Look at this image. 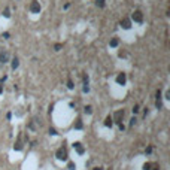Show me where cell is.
Wrapping results in <instances>:
<instances>
[{"mask_svg": "<svg viewBox=\"0 0 170 170\" xmlns=\"http://www.w3.org/2000/svg\"><path fill=\"white\" fill-rule=\"evenodd\" d=\"M69 169H70V170H75V169H76L75 163H69Z\"/></svg>", "mask_w": 170, "mask_h": 170, "instance_id": "d6986e66", "label": "cell"}, {"mask_svg": "<svg viewBox=\"0 0 170 170\" xmlns=\"http://www.w3.org/2000/svg\"><path fill=\"white\" fill-rule=\"evenodd\" d=\"M54 48H55V51H60V49H61V45H60V43H57Z\"/></svg>", "mask_w": 170, "mask_h": 170, "instance_id": "603a6c76", "label": "cell"}, {"mask_svg": "<svg viewBox=\"0 0 170 170\" xmlns=\"http://www.w3.org/2000/svg\"><path fill=\"white\" fill-rule=\"evenodd\" d=\"M67 87L72 89V88H73V82H72V81H69V82H67Z\"/></svg>", "mask_w": 170, "mask_h": 170, "instance_id": "7402d4cb", "label": "cell"}, {"mask_svg": "<svg viewBox=\"0 0 170 170\" xmlns=\"http://www.w3.org/2000/svg\"><path fill=\"white\" fill-rule=\"evenodd\" d=\"M116 82H118L119 85H124L125 82H127V76H125V73H119L118 76H116Z\"/></svg>", "mask_w": 170, "mask_h": 170, "instance_id": "5b68a950", "label": "cell"}, {"mask_svg": "<svg viewBox=\"0 0 170 170\" xmlns=\"http://www.w3.org/2000/svg\"><path fill=\"white\" fill-rule=\"evenodd\" d=\"M7 60H9V54L6 51L0 52V63H7Z\"/></svg>", "mask_w": 170, "mask_h": 170, "instance_id": "9c48e42d", "label": "cell"}, {"mask_svg": "<svg viewBox=\"0 0 170 170\" xmlns=\"http://www.w3.org/2000/svg\"><path fill=\"white\" fill-rule=\"evenodd\" d=\"M112 119H113L116 124H122V119H124V111H116L115 115L112 116Z\"/></svg>", "mask_w": 170, "mask_h": 170, "instance_id": "7a4b0ae2", "label": "cell"}, {"mask_svg": "<svg viewBox=\"0 0 170 170\" xmlns=\"http://www.w3.org/2000/svg\"><path fill=\"white\" fill-rule=\"evenodd\" d=\"M121 27H122V29H125V30H128L130 27H131V21L128 20V18H124V20L121 21Z\"/></svg>", "mask_w": 170, "mask_h": 170, "instance_id": "8992f818", "label": "cell"}, {"mask_svg": "<svg viewBox=\"0 0 170 170\" xmlns=\"http://www.w3.org/2000/svg\"><path fill=\"white\" fill-rule=\"evenodd\" d=\"M2 93H3V85L0 84V94H2Z\"/></svg>", "mask_w": 170, "mask_h": 170, "instance_id": "4316f807", "label": "cell"}, {"mask_svg": "<svg viewBox=\"0 0 170 170\" xmlns=\"http://www.w3.org/2000/svg\"><path fill=\"white\" fill-rule=\"evenodd\" d=\"M14 149H15V151H21V149H22V137H21V136L18 137V140L15 142V145H14Z\"/></svg>", "mask_w": 170, "mask_h": 170, "instance_id": "52a82bcc", "label": "cell"}, {"mask_svg": "<svg viewBox=\"0 0 170 170\" xmlns=\"http://www.w3.org/2000/svg\"><path fill=\"white\" fill-rule=\"evenodd\" d=\"M55 155H57V158L58 160H61V161H66L67 160V149L66 148H58L57 149V152H55Z\"/></svg>", "mask_w": 170, "mask_h": 170, "instance_id": "6da1fadb", "label": "cell"}, {"mask_svg": "<svg viewBox=\"0 0 170 170\" xmlns=\"http://www.w3.org/2000/svg\"><path fill=\"white\" fill-rule=\"evenodd\" d=\"M85 113L91 115V113H93V107H91V106H85Z\"/></svg>", "mask_w": 170, "mask_h": 170, "instance_id": "5bb4252c", "label": "cell"}, {"mask_svg": "<svg viewBox=\"0 0 170 170\" xmlns=\"http://www.w3.org/2000/svg\"><path fill=\"white\" fill-rule=\"evenodd\" d=\"M75 128H82V121H81V119H76V122H75Z\"/></svg>", "mask_w": 170, "mask_h": 170, "instance_id": "4fadbf2b", "label": "cell"}, {"mask_svg": "<svg viewBox=\"0 0 170 170\" xmlns=\"http://www.w3.org/2000/svg\"><path fill=\"white\" fill-rule=\"evenodd\" d=\"M154 170H160V167H158V164H154Z\"/></svg>", "mask_w": 170, "mask_h": 170, "instance_id": "484cf974", "label": "cell"}, {"mask_svg": "<svg viewBox=\"0 0 170 170\" xmlns=\"http://www.w3.org/2000/svg\"><path fill=\"white\" fill-rule=\"evenodd\" d=\"M30 12L31 14H39L40 12V5H39L37 0H33L30 3Z\"/></svg>", "mask_w": 170, "mask_h": 170, "instance_id": "3957f363", "label": "cell"}, {"mask_svg": "<svg viewBox=\"0 0 170 170\" xmlns=\"http://www.w3.org/2000/svg\"><path fill=\"white\" fill-rule=\"evenodd\" d=\"M94 170H103V169H102V167H96Z\"/></svg>", "mask_w": 170, "mask_h": 170, "instance_id": "83f0119b", "label": "cell"}, {"mask_svg": "<svg viewBox=\"0 0 170 170\" xmlns=\"http://www.w3.org/2000/svg\"><path fill=\"white\" fill-rule=\"evenodd\" d=\"M18 66H20V60H18V58H14V60H12V69L15 70Z\"/></svg>", "mask_w": 170, "mask_h": 170, "instance_id": "7c38bea8", "label": "cell"}, {"mask_svg": "<svg viewBox=\"0 0 170 170\" xmlns=\"http://www.w3.org/2000/svg\"><path fill=\"white\" fill-rule=\"evenodd\" d=\"M118 43H119V40H118V37H113L111 42H109V45H111V46L112 48H115V46H118Z\"/></svg>", "mask_w": 170, "mask_h": 170, "instance_id": "8fae6325", "label": "cell"}, {"mask_svg": "<svg viewBox=\"0 0 170 170\" xmlns=\"http://www.w3.org/2000/svg\"><path fill=\"white\" fill-rule=\"evenodd\" d=\"M3 37L5 39H9V33H3Z\"/></svg>", "mask_w": 170, "mask_h": 170, "instance_id": "cb8c5ba5", "label": "cell"}, {"mask_svg": "<svg viewBox=\"0 0 170 170\" xmlns=\"http://www.w3.org/2000/svg\"><path fill=\"white\" fill-rule=\"evenodd\" d=\"M134 124H136V118H133V119H131V122H130V125H134Z\"/></svg>", "mask_w": 170, "mask_h": 170, "instance_id": "d4e9b609", "label": "cell"}, {"mask_svg": "<svg viewBox=\"0 0 170 170\" xmlns=\"http://www.w3.org/2000/svg\"><path fill=\"white\" fill-rule=\"evenodd\" d=\"M104 125H106V127H112V125H113V119H112V116H106V119H104Z\"/></svg>", "mask_w": 170, "mask_h": 170, "instance_id": "30bf717a", "label": "cell"}, {"mask_svg": "<svg viewBox=\"0 0 170 170\" xmlns=\"http://www.w3.org/2000/svg\"><path fill=\"white\" fill-rule=\"evenodd\" d=\"M137 112H139V106L136 104V106H134V107H133V113H137Z\"/></svg>", "mask_w": 170, "mask_h": 170, "instance_id": "44dd1931", "label": "cell"}, {"mask_svg": "<svg viewBox=\"0 0 170 170\" xmlns=\"http://www.w3.org/2000/svg\"><path fill=\"white\" fill-rule=\"evenodd\" d=\"M151 167H152L151 163H145V164H143V170H151Z\"/></svg>", "mask_w": 170, "mask_h": 170, "instance_id": "2e32d148", "label": "cell"}, {"mask_svg": "<svg viewBox=\"0 0 170 170\" xmlns=\"http://www.w3.org/2000/svg\"><path fill=\"white\" fill-rule=\"evenodd\" d=\"M157 107H158V109H161V107H163V103H161V98H157Z\"/></svg>", "mask_w": 170, "mask_h": 170, "instance_id": "e0dca14e", "label": "cell"}, {"mask_svg": "<svg viewBox=\"0 0 170 170\" xmlns=\"http://www.w3.org/2000/svg\"><path fill=\"white\" fill-rule=\"evenodd\" d=\"M131 20H133L134 22H142V21H143V14H142V11H134L133 15H131Z\"/></svg>", "mask_w": 170, "mask_h": 170, "instance_id": "277c9868", "label": "cell"}, {"mask_svg": "<svg viewBox=\"0 0 170 170\" xmlns=\"http://www.w3.org/2000/svg\"><path fill=\"white\" fill-rule=\"evenodd\" d=\"M6 18H9V16H11V14H9V9H5V14H3Z\"/></svg>", "mask_w": 170, "mask_h": 170, "instance_id": "ffe728a7", "label": "cell"}, {"mask_svg": "<svg viewBox=\"0 0 170 170\" xmlns=\"http://www.w3.org/2000/svg\"><path fill=\"white\" fill-rule=\"evenodd\" d=\"M96 5L100 6V7H103L104 6V0H96Z\"/></svg>", "mask_w": 170, "mask_h": 170, "instance_id": "9a60e30c", "label": "cell"}, {"mask_svg": "<svg viewBox=\"0 0 170 170\" xmlns=\"http://www.w3.org/2000/svg\"><path fill=\"white\" fill-rule=\"evenodd\" d=\"M49 134H52V136H55V134H57V130H55V128H49Z\"/></svg>", "mask_w": 170, "mask_h": 170, "instance_id": "ac0fdd59", "label": "cell"}, {"mask_svg": "<svg viewBox=\"0 0 170 170\" xmlns=\"http://www.w3.org/2000/svg\"><path fill=\"white\" fill-rule=\"evenodd\" d=\"M73 146L76 148V151H78V154H84V152H85V148L82 146V143H79V142H76V143H73Z\"/></svg>", "mask_w": 170, "mask_h": 170, "instance_id": "ba28073f", "label": "cell"}]
</instances>
